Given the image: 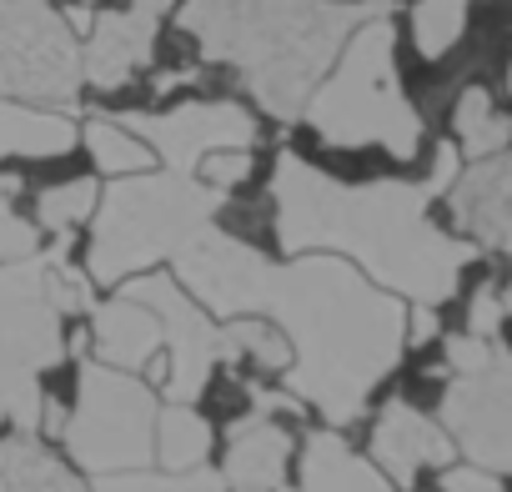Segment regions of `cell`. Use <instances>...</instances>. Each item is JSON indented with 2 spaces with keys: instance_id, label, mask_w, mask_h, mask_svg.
Listing matches in <instances>:
<instances>
[{
  "instance_id": "1",
  "label": "cell",
  "mask_w": 512,
  "mask_h": 492,
  "mask_svg": "<svg viewBox=\"0 0 512 492\" xmlns=\"http://www.w3.org/2000/svg\"><path fill=\"white\" fill-rule=\"evenodd\" d=\"M432 196H437L432 181H357L352 186L317 171L297 151H282L272 166V211H277L282 252L347 257L377 287L417 307H442L477 257L472 241L447 236L427 216Z\"/></svg>"
},
{
  "instance_id": "2",
  "label": "cell",
  "mask_w": 512,
  "mask_h": 492,
  "mask_svg": "<svg viewBox=\"0 0 512 492\" xmlns=\"http://www.w3.org/2000/svg\"><path fill=\"white\" fill-rule=\"evenodd\" d=\"M251 317H267L287 337L292 362L282 387L332 427L357 422L377 382L392 377L407 352V307L347 257L302 252L282 267L267 262Z\"/></svg>"
},
{
  "instance_id": "3",
  "label": "cell",
  "mask_w": 512,
  "mask_h": 492,
  "mask_svg": "<svg viewBox=\"0 0 512 492\" xmlns=\"http://www.w3.org/2000/svg\"><path fill=\"white\" fill-rule=\"evenodd\" d=\"M377 11H392V0H186L171 16L196 61L231 71L256 111L302 121L347 36Z\"/></svg>"
},
{
  "instance_id": "4",
  "label": "cell",
  "mask_w": 512,
  "mask_h": 492,
  "mask_svg": "<svg viewBox=\"0 0 512 492\" xmlns=\"http://www.w3.org/2000/svg\"><path fill=\"white\" fill-rule=\"evenodd\" d=\"M302 121L332 151H367V146H377V151H387L397 161L417 156L422 116L407 101L402 76H397V26H392V11L367 16L347 36V46L337 51V61L327 66V76L307 96Z\"/></svg>"
},
{
  "instance_id": "5",
  "label": "cell",
  "mask_w": 512,
  "mask_h": 492,
  "mask_svg": "<svg viewBox=\"0 0 512 492\" xmlns=\"http://www.w3.org/2000/svg\"><path fill=\"white\" fill-rule=\"evenodd\" d=\"M226 206V191L206 186L196 171L151 166L136 176H111L91 211V252L86 277L116 287L156 262H171L181 246L206 231Z\"/></svg>"
},
{
  "instance_id": "6",
  "label": "cell",
  "mask_w": 512,
  "mask_h": 492,
  "mask_svg": "<svg viewBox=\"0 0 512 492\" xmlns=\"http://www.w3.org/2000/svg\"><path fill=\"white\" fill-rule=\"evenodd\" d=\"M71 236L51 252L0 262V377H46L66 357V317L91 312V277L71 267Z\"/></svg>"
},
{
  "instance_id": "7",
  "label": "cell",
  "mask_w": 512,
  "mask_h": 492,
  "mask_svg": "<svg viewBox=\"0 0 512 492\" xmlns=\"http://www.w3.org/2000/svg\"><path fill=\"white\" fill-rule=\"evenodd\" d=\"M442 427L472 467L512 477V347L502 342V332L447 337Z\"/></svg>"
},
{
  "instance_id": "8",
  "label": "cell",
  "mask_w": 512,
  "mask_h": 492,
  "mask_svg": "<svg viewBox=\"0 0 512 492\" xmlns=\"http://www.w3.org/2000/svg\"><path fill=\"white\" fill-rule=\"evenodd\" d=\"M66 452L86 472H131L156 462V392L121 367L86 362L76 407L61 422Z\"/></svg>"
},
{
  "instance_id": "9",
  "label": "cell",
  "mask_w": 512,
  "mask_h": 492,
  "mask_svg": "<svg viewBox=\"0 0 512 492\" xmlns=\"http://www.w3.org/2000/svg\"><path fill=\"white\" fill-rule=\"evenodd\" d=\"M81 41L51 0H0V96L76 106Z\"/></svg>"
},
{
  "instance_id": "10",
  "label": "cell",
  "mask_w": 512,
  "mask_h": 492,
  "mask_svg": "<svg viewBox=\"0 0 512 492\" xmlns=\"http://www.w3.org/2000/svg\"><path fill=\"white\" fill-rule=\"evenodd\" d=\"M126 297L146 302L161 322V347H166V377L161 392L171 402H196L211 387V372L221 362V327L211 322V312L171 277V272H146V277H126L121 287Z\"/></svg>"
},
{
  "instance_id": "11",
  "label": "cell",
  "mask_w": 512,
  "mask_h": 492,
  "mask_svg": "<svg viewBox=\"0 0 512 492\" xmlns=\"http://www.w3.org/2000/svg\"><path fill=\"white\" fill-rule=\"evenodd\" d=\"M116 121H126L156 151V161L171 171H196V161L211 151L262 141L256 111L246 101H226V96H191V101H176L166 111L141 106V111H121Z\"/></svg>"
},
{
  "instance_id": "12",
  "label": "cell",
  "mask_w": 512,
  "mask_h": 492,
  "mask_svg": "<svg viewBox=\"0 0 512 492\" xmlns=\"http://www.w3.org/2000/svg\"><path fill=\"white\" fill-rule=\"evenodd\" d=\"M176 0H121L91 16V31L81 36V81L91 91H121L131 86L151 61L161 26L171 21Z\"/></svg>"
},
{
  "instance_id": "13",
  "label": "cell",
  "mask_w": 512,
  "mask_h": 492,
  "mask_svg": "<svg viewBox=\"0 0 512 492\" xmlns=\"http://www.w3.org/2000/svg\"><path fill=\"white\" fill-rule=\"evenodd\" d=\"M447 211L472 246L512 257V151L477 156L462 176H452Z\"/></svg>"
},
{
  "instance_id": "14",
  "label": "cell",
  "mask_w": 512,
  "mask_h": 492,
  "mask_svg": "<svg viewBox=\"0 0 512 492\" xmlns=\"http://www.w3.org/2000/svg\"><path fill=\"white\" fill-rule=\"evenodd\" d=\"M452 452H457V447H452L447 427L432 422L427 412H417V407L402 402V397H392V402L377 412V422H372V457H377V467H382L397 487H407L422 467H447Z\"/></svg>"
},
{
  "instance_id": "15",
  "label": "cell",
  "mask_w": 512,
  "mask_h": 492,
  "mask_svg": "<svg viewBox=\"0 0 512 492\" xmlns=\"http://www.w3.org/2000/svg\"><path fill=\"white\" fill-rule=\"evenodd\" d=\"M287 462H292V432L277 422V412L251 407L246 417L231 422L221 482L231 492H277L287 482Z\"/></svg>"
},
{
  "instance_id": "16",
  "label": "cell",
  "mask_w": 512,
  "mask_h": 492,
  "mask_svg": "<svg viewBox=\"0 0 512 492\" xmlns=\"http://www.w3.org/2000/svg\"><path fill=\"white\" fill-rule=\"evenodd\" d=\"M81 141V126L66 106L0 96V161H61Z\"/></svg>"
},
{
  "instance_id": "17",
  "label": "cell",
  "mask_w": 512,
  "mask_h": 492,
  "mask_svg": "<svg viewBox=\"0 0 512 492\" xmlns=\"http://www.w3.org/2000/svg\"><path fill=\"white\" fill-rule=\"evenodd\" d=\"M91 342H96V362L136 372L161 352V322L146 302L121 292V297L91 307Z\"/></svg>"
},
{
  "instance_id": "18",
  "label": "cell",
  "mask_w": 512,
  "mask_h": 492,
  "mask_svg": "<svg viewBox=\"0 0 512 492\" xmlns=\"http://www.w3.org/2000/svg\"><path fill=\"white\" fill-rule=\"evenodd\" d=\"M297 472H302V492H392L387 472L357 457L342 432H312Z\"/></svg>"
},
{
  "instance_id": "19",
  "label": "cell",
  "mask_w": 512,
  "mask_h": 492,
  "mask_svg": "<svg viewBox=\"0 0 512 492\" xmlns=\"http://www.w3.org/2000/svg\"><path fill=\"white\" fill-rule=\"evenodd\" d=\"M0 492H91L36 432L0 437Z\"/></svg>"
},
{
  "instance_id": "20",
  "label": "cell",
  "mask_w": 512,
  "mask_h": 492,
  "mask_svg": "<svg viewBox=\"0 0 512 492\" xmlns=\"http://www.w3.org/2000/svg\"><path fill=\"white\" fill-rule=\"evenodd\" d=\"M81 146H86V156L101 176H136V171L156 166V151L116 116H91L81 126Z\"/></svg>"
},
{
  "instance_id": "21",
  "label": "cell",
  "mask_w": 512,
  "mask_h": 492,
  "mask_svg": "<svg viewBox=\"0 0 512 492\" xmlns=\"http://www.w3.org/2000/svg\"><path fill=\"white\" fill-rule=\"evenodd\" d=\"M211 442V422L196 412V402H171L166 412H156V462L166 472L201 467L211 457Z\"/></svg>"
},
{
  "instance_id": "22",
  "label": "cell",
  "mask_w": 512,
  "mask_h": 492,
  "mask_svg": "<svg viewBox=\"0 0 512 492\" xmlns=\"http://www.w3.org/2000/svg\"><path fill=\"white\" fill-rule=\"evenodd\" d=\"M452 131H457L462 156L477 161V156H492V151L507 146L512 121L497 116V106H492V96H487L482 86H467V91L457 96V106H452Z\"/></svg>"
},
{
  "instance_id": "23",
  "label": "cell",
  "mask_w": 512,
  "mask_h": 492,
  "mask_svg": "<svg viewBox=\"0 0 512 492\" xmlns=\"http://www.w3.org/2000/svg\"><path fill=\"white\" fill-rule=\"evenodd\" d=\"M96 201H101L96 176H71V181L41 186L36 191V226L51 231V236H71L81 221H91Z\"/></svg>"
},
{
  "instance_id": "24",
  "label": "cell",
  "mask_w": 512,
  "mask_h": 492,
  "mask_svg": "<svg viewBox=\"0 0 512 492\" xmlns=\"http://www.w3.org/2000/svg\"><path fill=\"white\" fill-rule=\"evenodd\" d=\"M472 0H417L412 6V46L422 61H442L467 31Z\"/></svg>"
},
{
  "instance_id": "25",
  "label": "cell",
  "mask_w": 512,
  "mask_h": 492,
  "mask_svg": "<svg viewBox=\"0 0 512 492\" xmlns=\"http://www.w3.org/2000/svg\"><path fill=\"white\" fill-rule=\"evenodd\" d=\"M221 357H251L262 372H287V362H292V347H287V337L267 322V317H231L226 327H221Z\"/></svg>"
},
{
  "instance_id": "26",
  "label": "cell",
  "mask_w": 512,
  "mask_h": 492,
  "mask_svg": "<svg viewBox=\"0 0 512 492\" xmlns=\"http://www.w3.org/2000/svg\"><path fill=\"white\" fill-rule=\"evenodd\" d=\"M91 492H226L221 472H206L201 467H186V472H146V467H131V472H96V487Z\"/></svg>"
},
{
  "instance_id": "27",
  "label": "cell",
  "mask_w": 512,
  "mask_h": 492,
  "mask_svg": "<svg viewBox=\"0 0 512 492\" xmlns=\"http://www.w3.org/2000/svg\"><path fill=\"white\" fill-rule=\"evenodd\" d=\"M21 191H26L21 176H0V262H21V257L41 252L36 216H21V206H16Z\"/></svg>"
},
{
  "instance_id": "28",
  "label": "cell",
  "mask_w": 512,
  "mask_h": 492,
  "mask_svg": "<svg viewBox=\"0 0 512 492\" xmlns=\"http://www.w3.org/2000/svg\"><path fill=\"white\" fill-rule=\"evenodd\" d=\"M251 171H256V146H231V151H211V156L196 161V176H201L206 186H216V191L246 186Z\"/></svg>"
},
{
  "instance_id": "29",
  "label": "cell",
  "mask_w": 512,
  "mask_h": 492,
  "mask_svg": "<svg viewBox=\"0 0 512 492\" xmlns=\"http://www.w3.org/2000/svg\"><path fill=\"white\" fill-rule=\"evenodd\" d=\"M497 327H502V297H497V287H482V292L472 297L467 332H472V337H497Z\"/></svg>"
},
{
  "instance_id": "30",
  "label": "cell",
  "mask_w": 512,
  "mask_h": 492,
  "mask_svg": "<svg viewBox=\"0 0 512 492\" xmlns=\"http://www.w3.org/2000/svg\"><path fill=\"white\" fill-rule=\"evenodd\" d=\"M442 492H502V482L482 467H452L442 472Z\"/></svg>"
},
{
  "instance_id": "31",
  "label": "cell",
  "mask_w": 512,
  "mask_h": 492,
  "mask_svg": "<svg viewBox=\"0 0 512 492\" xmlns=\"http://www.w3.org/2000/svg\"><path fill=\"white\" fill-rule=\"evenodd\" d=\"M432 337H437V312L432 307L407 312V342H432Z\"/></svg>"
},
{
  "instance_id": "32",
  "label": "cell",
  "mask_w": 512,
  "mask_h": 492,
  "mask_svg": "<svg viewBox=\"0 0 512 492\" xmlns=\"http://www.w3.org/2000/svg\"><path fill=\"white\" fill-rule=\"evenodd\" d=\"M497 297H502V317H512V287H502Z\"/></svg>"
},
{
  "instance_id": "33",
  "label": "cell",
  "mask_w": 512,
  "mask_h": 492,
  "mask_svg": "<svg viewBox=\"0 0 512 492\" xmlns=\"http://www.w3.org/2000/svg\"><path fill=\"white\" fill-rule=\"evenodd\" d=\"M507 91H512V66H507Z\"/></svg>"
},
{
  "instance_id": "34",
  "label": "cell",
  "mask_w": 512,
  "mask_h": 492,
  "mask_svg": "<svg viewBox=\"0 0 512 492\" xmlns=\"http://www.w3.org/2000/svg\"><path fill=\"white\" fill-rule=\"evenodd\" d=\"M86 6H101V0H86Z\"/></svg>"
}]
</instances>
